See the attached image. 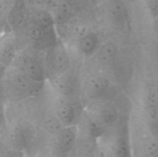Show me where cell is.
<instances>
[{
  "mask_svg": "<svg viewBox=\"0 0 158 157\" xmlns=\"http://www.w3.org/2000/svg\"><path fill=\"white\" fill-rule=\"evenodd\" d=\"M29 17L26 0H15L7 15V23L12 29H18Z\"/></svg>",
  "mask_w": 158,
  "mask_h": 157,
  "instance_id": "obj_15",
  "label": "cell"
},
{
  "mask_svg": "<svg viewBox=\"0 0 158 157\" xmlns=\"http://www.w3.org/2000/svg\"><path fill=\"white\" fill-rule=\"evenodd\" d=\"M153 29H154V32L158 35V16L157 18H153V22H152Z\"/></svg>",
  "mask_w": 158,
  "mask_h": 157,
  "instance_id": "obj_25",
  "label": "cell"
},
{
  "mask_svg": "<svg viewBox=\"0 0 158 157\" xmlns=\"http://www.w3.org/2000/svg\"><path fill=\"white\" fill-rule=\"evenodd\" d=\"M131 145L133 157H158V140L153 132L151 135L139 134Z\"/></svg>",
  "mask_w": 158,
  "mask_h": 157,
  "instance_id": "obj_11",
  "label": "cell"
},
{
  "mask_svg": "<svg viewBox=\"0 0 158 157\" xmlns=\"http://www.w3.org/2000/svg\"><path fill=\"white\" fill-rule=\"evenodd\" d=\"M110 86V82L106 77L99 74H89L83 83V92L88 101L105 99Z\"/></svg>",
  "mask_w": 158,
  "mask_h": 157,
  "instance_id": "obj_9",
  "label": "cell"
},
{
  "mask_svg": "<svg viewBox=\"0 0 158 157\" xmlns=\"http://www.w3.org/2000/svg\"><path fill=\"white\" fill-rule=\"evenodd\" d=\"M56 29V26L43 28L30 22L27 26V35L35 49L46 51L60 41Z\"/></svg>",
  "mask_w": 158,
  "mask_h": 157,
  "instance_id": "obj_7",
  "label": "cell"
},
{
  "mask_svg": "<svg viewBox=\"0 0 158 157\" xmlns=\"http://www.w3.org/2000/svg\"><path fill=\"white\" fill-rule=\"evenodd\" d=\"M94 157H115L110 148L103 141L98 139L95 149Z\"/></svg>",
  "mask_w": 158,
  "mask_h": 157,
  "instance_id": "obj_23",
  "label": "cell"
},
{
  "mask_svg": "<svg viewBox=\"0 0 158 157\" xmlns=\"http://www.w3.org/2000/svg\"><path fill=\"white\" fill-rule=\"evenodd\" d=\"M43 59L48 80L70 70V55L66 46L60 41L46 51Z\"/></svg>",
  "mask_w": 158,
  "mask_h": 157,
  "instance_id": "obj_4",
  "label": "cell"
},
{
  "mask_svg": "<svg viewBox=\"0 0 158 157\" xmlns=\"http://www.w3.org/2000/svg\"><path fill=\"white\" fill-rule=\"evenodd\" d=\"M52 12L56 25H63L66 24L71 18L73 13V9L69 1L63 0L57 4L54 11Z\"/></svg>",
  "mask_w": 158,
  "mask_h": 157,
  "instance_id": "obj_19",
  "label": "cell"
},
{
  "mask_svg": "<svg viewBox=\"0 0 158 157\" xmlns=\"http://www.w3.org/2000/svg\"><path fill=\"white\" fill-rule=\"evenodd\" d=\"M143 2L152 19L157 18L158 16V0H143Z\"/></svg>",
  "mask_w": 158,
  "mask_h": 157,
  "instance_id": "obj_24",
  "label": "cell"
},
{
  "mask_svg": "<svg viewBox=\"0 0 158 157\" xmlns=\"http://www.w3.org/2000/svg\"><path fill=\"white\" fill-rule=\"evenodd\" d=\"M49 83L56 95L71 97L77 89V79L71 70L50 78Z\"/></svg>",
  "mask_w": 158,
  "mask_h": 157,
  "instance_id": "obj_12",
  "label": "cell"
},
{
  "mask_svg": "<svg viewBox=\"0 0 158 157\" xmlns=\"http://www.w3.org/2000/svg\"><path fill=\"white\" fill-rule=\"evenodd\" d=\"M17 53L18 52L15 49L13 38L10 37H6V38L2 42L1 49H0V58H1L2 65L6 69L10 67Z\"/></svg>",
  "mask_w": 158,
  "mask_h": 157,
  "instance_id": "obj_17",
  "label": "cell"
},
{
  "mask_svg": "<svg viewBox=\"0 0 158 157\" xmlns=\"http://www.w3.org/2000/svg\"><path fill=\"white\" fill-rule=\"evenodd\" d=\"M80 109L78 103L73 96L56 95L52 110L63 126H77L81 119Z\"/></svg>",
  "mask_w": 158,
  "mask_h": 157,
  "instance_id": "obj_5",
  "label": "cell"
},
{
  "mask_svg": "<svg viewBox=\"0 0 158 157\" xmlns=\"http://www.w3.org/2000/svg\"><path fill=\"white\" fill-rule=\"evenodd\" d=\"M85 120L97 139L112 133L121 126L118 109L105 99L89 102L85 110Z\"/></svg>",
  "mask_w": 158,
  "mask_h": 157,
  "instance_id": "obj_1",
  "label": "cell"
},
{
  "mask_svg": "<svg viewBox=\"0 0 158 157\" xmlns=\"http://www.w3.org/2000/svg\"><path fill=\"white\" fill-rule=\"evenodd\" d=\"M2 82L6 92L17 99L35 96L44 87V83L35 81L12 68L6 69Z\"/></svg>",
  "mask_w": 158,
  "mask_h": 157,
  "instance_id": "obj_2",
  "label": "cell"
},
{
  "mask_svg": "<svg viewBox=\"0 0 158 157\" xmlns=\"http://www.w3.org/2000/svg\"><path fill=\"white\" fill-rule=\"evenodd\" d=\"M40 124L41 127L52 136L64 127L52 110L51 112H46L42 115Z\"/></svg>",
  "mask_w": 158,
  "mask_h": 157,
  "instance_id": "obj_20",
  "label": "cell"
},
{
  "mask_svg": "<svg viewBox=\"0 0 158 157\" xmlns=\"http://www.w3.org/2000/svg\"><path fill=\"white\" fill-rule=\"evenodd\" d=\"M103 141L110 148L115 157H133L131 139L123 126L103 137Z\"/></svg>",
  "mask_w": 158,
  "mask_h": 157,
  "instance_id": "obj_8",
  "label": "cell"
},
{
  "mask_svg": "<svg viewBox=\"0 0 158 157\" xmlns=\"http://www.w3.org/2000/svg\"><path fill=\"white\" fill-rule=\"evenodd\" d=\"M79 136L77 126H64L53 135L52 149L56 157H69Z\"/></svg>",
  "mask_w": 158,
  "mask_h": 157,
  "instance_id": "obj_6",
  "label": "cell"
},
{
  "mask_svg": "<svg viewBox=\"0 0 158 157\" xmlns=\"http://www.w3.org/2000/svg\"><path fill=\"white\" fill-rule=\"evenodd\" d=\"M143 118L148 127L154 134L158 132V106H143Z\"/></svg>",
  "mask_w": 158,
  "mask_h": 157,
  "instance_id": "obj_21",
  "label": "cell"
},
{
  "mask_svg": "<svg viewBox=\"0 0 158 157\" xmlns=\"http://www.w3.org/2000/svg\"><path fill=\"white\" fill-rule=\"evenodd\" d=\"M9 68L15 69L26 76L38 82L45 83L46 78L44 59L29 50L19 52Z\"/></svg>",
  "mask_w": 158,
  "mask_h": 157,
  "instance_id": "obj_3",
  "label": "cell"
},
{
  "mask_svg": "<svg viewBox=\"0 0 158 157\" xmlns=\"http://www.w3.org/2000/svg\"><path fill=\"white\" fill-rule=\"evenodd\" d=\"M143 106H158V87L155 85L148 86L143 99Z\"/></svg>",
  "mask_w": 158,
  "mask_h": 157,
  "instance_id": "obj_22",
  "label": "cell"
},
{
  "mask_svg": "<svg viewBox=\"0 0 158 157\" xmlns=\"http://www.w3.org/2000/svg\"><path fill=\"white\" fill-rule=\"evenodd\" d=\"M104 12L113 26L123 29L129 26L130 12L124 0H106Z\"/></svg>",
  "mask_w": 158,
  "mask_h": 157,
  "instance_id": "obj_10",
  "label": "cell"
},
{
  "mask_svg": "<svg viewBox=\"0 0 158 157\" xmlns=\"http://www.w3.org/2000/svg\"><path fill=\"white\" fill-rule=\"evenodd\" d=\"M118 53L117 45L114 42L108 41L101 44L95 56L100 66L106 69H113L116 66Z\"/></svg>",
  "mask_w": 158,
  "mask_h": 157,
  "instance_id": "obj_14",
  "label": "cell"
},
{
  "mask_svg": "<svg viewBox=\"0 0 158 157\" xmlns=\"http://www.w3.org/2000/svg\"><path fill=\"white\" fill-rule=\"evenodd\" d=\"M31 22L43 28H51L56 26L55 18L50 11L46 9H36L31 15Z\"/></svg>",
  "mask_w": 158,
  "mask_h": 157,
  "instance_id": "obj_18",
  "label": "cell"
},
{
  "mask_svg": "<svg viewBox=\"0 0 158 157\" xmlns=\"http://www.w3.org/2000/svg\"><path fill=\"white\" fill-rule=\"evenodd\" d=\"M101 46L100 37L94 32L83 34L77 42V48L79 52L85 56L95 55Z\"/></svg>",
  "mask_w": 158,
  "mask_h": 157,
  "instance_id": "obj_16",
  "label": "cell"
},
{
  "mask_svg": "<svg viewBox=\"0 0 158 157\" xmlns=\"http://www.w3.org/2000/svg\"><path fill=\"white\" fill-rule=\"evenodd\" d=\"M97 140L89 134L79 131L78 139L69 157H94Z\"/></svg>",
  "mask_w": 158,
  "mask_h": 157,
  "instance_id": "obj_13",
  "label": "cell"
}]
</instances>
